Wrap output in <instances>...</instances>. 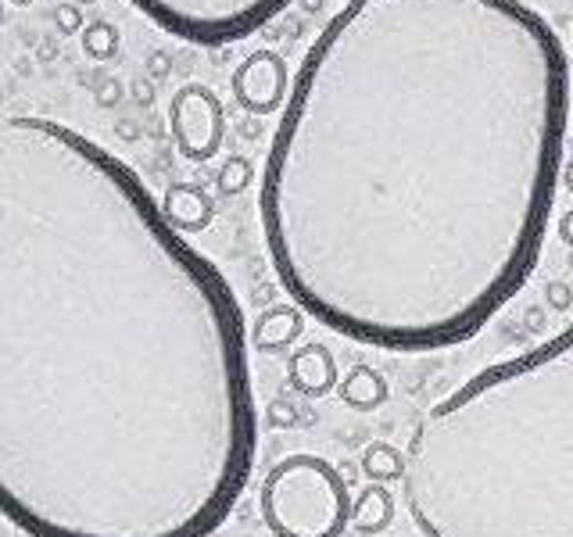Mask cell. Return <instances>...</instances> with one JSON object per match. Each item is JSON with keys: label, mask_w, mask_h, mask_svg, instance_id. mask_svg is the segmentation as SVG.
I'll return each mask as SVG.
<instances>
[{"label": "cell", "mask_w": 573, "mask_h": 537, "mask_svg": "<svg viewBox=\"0 0 573 537\" xmlns=\"http://www.w3.org/2000/svg\"><path fill=\"white\" fill-rule=\"evenodd\" d=\"M570 104L563 40L523 0H348L262 169L287 298L380 351L477 337L538 269Z\"/></svg>", "instance_id": "obj_1"}, {"label": "cell", "mask_w": 573, "mask_h": 537, "mask_svg": "<svg viewBox=\"0 0 573 537\" xmlns=\"http://www.w3.org/2000/svg\"><path fill=\"white\" fill-rule=\"evenodd\" d=\"M258 448L223 269L122 158L0 119V512L29 537H212Z\"/></svg>", "instance_id": "obj_2"}, {"label": "cell", "mask_w": 573, "mask_h": 537, "mask_svg": "<svg viewBox=\"0 0 573 537\" xmlns=\"http://www.w3.org/2000/svg\"><path fill=\"white\" fill-rule=\"evenodd\" d=\"M402 459L423 537H573V323L437 401Z\"/></svg>", "instance_id": "obj_3"}, {"label": "cell", "mask_w": 573, "mask_h": 537, "mask_svg": "<svg viewBox=\"0 0 573 537\" xmlns=\"http://www.w3.org/2000/svg\"><path fill=\"white\" fill-rule=\"evenodd\" d=\"M258 509L276 537H341L348 530L351 491L334 462L294 452L266 473Z\"/></svg>", "instance_id": "obj_4"}, {"label": "cell", "mask_w": 573, "mask_h": 537, "mask_svg": "<svg viewBox=\"0 0 573 537\" xmlns=\"http://www.w3.org/2000/svg\"><path fill=\"white\" fill-rule=\"evenodd\" d=\"M129 4L176 40L223 47L258 33L291 0H129Z\"/></svg>", "instance_id": "obj_5"}, {"label": "cell", "mask_w": 573, "mask_h": 537, "mask_svg": "<svg viewBox=\"0 0 573 537\" xmlns=\"http://www.w3.org/2000/svg\"><path fill=\"white\" fill-rule=\"evenodd\" d=\"M223 101L205 83H187L169 104V129L187 162H212L223 144Z\"/></svg>", "instance_id": "obj_6"}, {"label": "cell", "mask_w": 573, "mask_h": 537, "mask_svg": "<svg viewBox=\"0 0 573 537\" xmlns=\"http://www.w3.org/2000/svg\"><path fill=\"white\" fill-rule=\"evenodd\" d=\"M287 90H291V72L276 51L248 54L233 72V97L251 115H273L287 101Z\"/></svg>", "instance_id": "obj_7"}, {"label": "cell", "mask_w": 573, "mask_h": 537, "mask_svg": "<svg viewBox=\"0 0 573 537\" xmlns=\"http://www.w3.org/2000/svg\"><path fill=\"white\" fill-rule=\"evenodd\" d=\"M287 376H291V391L305 394V398H326L341 384V369H337L334 351L319 341L301 344L287 362Z\"/></svg>", "instance_id": "obj_8"}, {"label": "cell", "mask_w": 573, "mask_h": 537, "mask_svg": "<svg viewBox=\"0 0 573 537\" xmlns=\"http://www.w3.org/2000/svg\"><path fill=\"white\" fill-rule=\"evenodd\" d=\"M162 215L176 233H201L212 226L215 219V201L212 194H205L201 187H190V183H172L162 194Z\"/></svg>", "instance_id": "obj_9"}, {"label": "cell", "mask_w": 573, "mask_h": 537, "mask_svg": "<svg viewBox=\"0 0 573 537\" xmlns=\"http://www.w3.org/2000/svg\"><path fill=\"white\" fill-rule=\"evenodd\" d=\"M305 333V312L298 305H273L251 326V348L255 351H280L294 344Z\"/></svg>", "instance_id": "obj_10"}, {"label": "cell", "mask_w": 573, "mask_h": 537, "mask_svg": "<svg viewBox=\"0 0 573 537\" xmlns=\"http://www.w3.org/2000/svg\"><path fill=\"white\" fill-rule=\"evenodd\" d=\"M391 520H394V495L384 484H369L351 498L348 527H355L359 534L366 537L384 534V530L391 527Z\"/></svg>", "instance_id": "obj_11"}, {"label": "cell", "mask_w": 573, "mask_h": 537, "mask_svg": "<svg viewBox=\"0 0 573 537\" xmlns=\"http://www.w3.org/2000/svg\"><path fill=\"white\" fill-rule=\"evenodd\" d=\"M387 380L373 366H355L341 384H337V398L355 412H373L387 401Z\"/></svg>", "instance_id": "obj_12"}, {"label": "cell", "mask_w": 573, "mask_h": 537, "mask_svg": "<svg viewBox=\"0 0 573 537\" xmlns=\"http://www.w3.org/2000/svg\"><path fill=\"white\" fill-rule=\"evenodd\" d=\"M405 459L402 452L387 441H373L362 448V473H366L373 484H391V480H402Z\"/></svg>", "instance_id": "obj_13"}, {"label": "cell", "mask_w": 573, "mask_h": 537, "mask_svg": "<svg viewBox=\"0 0 573 537\" xmlns=\"http://www.w3.org/2000/svg\"><path fill=\"white\" fill-rule=\"evenodd\" d=\"M83 51L90 54L94 61H108L119 54V29L112 26V22H90V26L83 29Z\"/></svg>", "instance_id": "obj_14"}, {"label": "cell", "mask_w": 573, "mask_h": 537, "mask_svg": "<svg viewBox=\"0 0 573 537\" xmlns=\"http://www.w3.org/2000/svg\"><path fill=\"white\" fill-rule=\"evenodd\" d=\"M215 183H219V194L233 197V194H244L251 187V165L244 158H226L215 172Z\"/></svg>", "instance_id": "obj_15"}, {"label": "cell", "mask_w": 573, "mask_h": 537, "mask_svg": "<svg viewBox=\"0 0 573 537\" xmlns=\"http://www.w3.org/2000/svg\"><path fill=\"white\" fill-rule=\"evenodd\" d=\"M269 419H273V427H280V430L308 427V423H312V416H308V412H301L291 398H276L273 405H269Z\"/></svg>", "instance_id": "obj_16"}, {"label": "cell", "mask_w": 573, "mask_h": 537, "mask_svg": "<svg viewBox=\"0 0 573 537\" xmlns=\"http://www.w3.org/2000/svg\"><path fill=\"white\" fill-rule=\"evenodd\" d=\"M545 305L556 308V312H566L573 308V287L566 280H548L545 283Z\"/></svg>", "instance_id": "obj_17"}, {"label": "cell", "mask_w": 573, "mask_h": 537, "mask_svg": "<svg viewBox=\"0 0 573 537\" xmlns=\"http://www.w3.org/2000/svg\"><path fill=\"white\" fill-rule=\"evenodd\" d=\"M54 22H58V29L65 36H72V33L83 29V15H79L76 4H61V8H54Z\"/></svg>", "instance_id": "obj_18"}, {"label": "cell", "mask_w": 573, "mask_h": 537, "mask_svg": "<svg viewBox=\"0 0 573 537\" xmlns=\"http://www.w3.org/2000/svg\"><path fill=\"white\" fill-rule=\"evenodd\" d=\"M559 240H563L566 248H573V208L559 219Z\"/></svg>", "instance_id": "obj_19"}, {"label": "cell", "mask_w": 573, "mask_h": 537, "mask_svg": "<svg viewBox=\"0 0 573 537\" xmlns=\"http://www.w3.org/2000/svg\"><path fill=\"white\" fill-rule=\"evenodd\" d=\"M559 179H563V187L573 194V158H566V162H563V169H559Z\"/></svg>", "instance_id": "obj_20"}, {"label": "cell", "mask_w": 573, "mask_h": 537, "mask_svg": "<svg viewBox=\"0 0 573 537\" xmlns=\"http://www.w3.org/2000/svg\"><path fill=\"white\" fill-rule=\"evenodd\" d=\"M8 4H18V8H26V4H33V0H8Z\"/></svg>", "instance_id": "obj_21"}, {"label": "cell", "mask_w": 573, "mask_h": 537, "mask_svg": "<svg viewBox=\"0 0 573 537\" xmlns=\"http://www.w3.org/2000/svg\"><path fill=\"white\" fill-rule=\"evenodd\" d=\"M72 4H90V0H72Z\"/></svg>", "instance_id": "obj_22"}, {"label": "cell", "mask_w": 573, "mask_h": 537, "mask_svg": "<svg viewBox=\"0 0 573 537\" xmlns=\"http://www.w3.org/2000/svg\"><path fill=\"white\" fill-rule=\"evenodd\" d=\"M0 18H4V4H0Z\"/></svg>", "instance_id": "obj_23"}, {"label": "cell", "mask_w": 573, "mask_h": 537, "mask_svg": "<svg viewBox=\"0 0 573 537\" xmlns=\"http://www.w3.org/2000/svg\"><path fill=\"white\" fill-rule=\"evenodd\" d=\"M570 265H573V255H570Z\"/></svg>", "instance_id": "obj_24"}]
</instances>
